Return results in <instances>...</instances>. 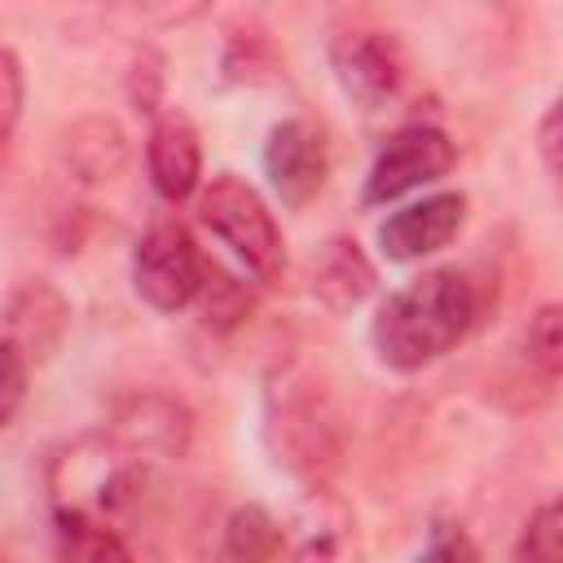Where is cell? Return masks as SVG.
<instances>
[{
  "label": "cell",
  "mask_w": 563,
  "mask_h": 563,
  "mask_svg": "<svg viewBox=\"0 0 563 563\" xmlns=\"http://www.w3.org/2000/svg\"><path fill=\"white\" fill-rule=\"evenodd\" d=\"M57 563H132V550L106 519L57 510Z\"/></svg>",
  "instance_id": "obj_10"
},
{
  "label": "cell",
  "mask_w": 563,
  "mask_h": 563,
  "mask_svg": "<svg viewBox=\"0 0 563 563\" xmlns=\"http://www.w3.org/2000/svg\"><path fill=\"white\" fill-rule=\"evenodd\" d=\"M457 163V150L453 141L431 128V123H409L400 128L396 136H387V145L378 150V158L369 163V176H365V202L369 207H383V202H396L440 176H449Z\"/></svg>",
  "instance_id": "obj_4"
},
{
  "label": "cell",
  "mask_w": 563,
  "mask_h": 563,
  "mask_svg": "<svg viewBox=\"0 0 563 563\" xmlns=\"http://www.w3.org/2000/svg\"><path fill=\"white\" fill-rule=\"evenodd\" d=\"M330 66L339 88L361 110H383L405 84V48L387 31H343L330 44Z\"/></svg>",
  "instance_id": "obj_5"
},
{
  "label": "cell",
  "mask_w": 563,
  "mask_h": 563,
  "mask_svg": "<svg viewBox=\"0 0 563 563\" xmlns=\"http://www.w3.org/2000/svg\"><path fill=\"white\" fill-rule=\"evenodd\" d=\"M22 400H26V356L9 339H0V431L18 418Z\"/></svg>",
  "instance_id": "obj_15"
},
{
  "label": "cell",
  "mask_w": 563,
  "mask_h": 563,
  "mask_svg": "<svg viewBox=\"0 0 563 563\" xmlns=\"http://www.w3.org/2000/svg\"><path fill=\"white\" fill-rule=\"evenodd\" d=\"M198 220H202V229H211V238H220L229 246V255L255 282H273L282 273V264H286L282 229H277L273 211L264 207V198L233 172L211 176V185L198 194Z\"/></svg>",
  "instance_id": "obj_2"
},
{
  "label": "cell",
  "mask_w": 563,
  "mask_h": 563,
  "mask_svg": "<svg viewBox=\"0 0 563 563\" xmlns=\"http://www.w3.org/2000/svg\"><path fill=\"white\" fill-rule=\"evenodd\" d=\"M528 365H537L545 383L559 378L563 369V308L559 303H545L528 321Z\"/></svg>",
  "instance_id": "obj_14"
},
{
  "label": "cell",
  "mask_w": 563,
  "mask_h": 563,
  "mask_svg": "<svg viewBox=\"0 0 563 563\" xmlns=\"http://www.w3.org/2000/svg\"><path fill=\"white\" fill-rule=\"evenodd\" d=\"M413 563H479V550L457 523H435Z\"/></svg>",
  "instance_id": "obj_17"
},
{
  "label": "cell",
  "mask_w": 563,
  "mask_h": 563,
  "mask_svg": "<svg viewBox=\"0 0 563 563\" xmlns=\"http://www.w3.org/2000/svg\"><path fill=\"white\" fill-rule=\"evenodd\" d=\"M229 563H277L282 554V528L268 519V510L246 506L229 519Z\"/></svg>",
  "instance_id": "obj_11"
},
{
  "label": "cell",
  "mask_w": 563,
  "mask_h": 563,
  "mask_svg": "<svg viewBox=\"0 0 563 563\" xmlns=\"http://www.w3.org/2000/svg\"><path fill=\"white\" fill-rule=\"evenodd\" d=\"M295 563H356V554L347 550V541L339 532H321V537H308L299 545Z\"/></svg>",
  "instance_id": "obj_18"
},
{
  "label": "cell",
  "mask_w": 563,
  "mask_h": 563,
  "mask_svg": "<svg viewBox=\"0 0 563 563\" xmlns=\"http://www.w3.org/2000/svg\"><path fill=\"white\" fill-rule=\"evenodd\" d=\"M70 158L84 167V176H110L123 163V136L110 119H88L84 128L70 132Z\"/></svg>",
  "instance_id": "obj_12"
},
{
  "label": "cell",
  "mask_w": 563,
  "mask_h": 563,
  "mask_svg": "<svg viewBox=\"0 0 563 563\" xmlns=\"http://www.w3.org/2000/svg\"><path fill=\"white\" fill-rule=\"evenodd\" d=\"M145 167H150V185L158 189V198L180 202L198 189L202 180V141L189 114L167 110L154 119L150 141H145Z\"/></svg>",
  "instance_id": "obj_8"
},
{
  "label": "cell",
  "mask_w": 563,
  "mask_h": 563,
  "mask_svg": "<svg viewBox=\"0 0 563 563\" xmlns=\"http://www.w3.org/2000/svg\"><path fill=\"white\" fill-rule=\"evenodd\" d=\"M325 172H330V150H325V136L317 123L308 119H286L268 132L264 141V176L273 185V194L286 202V207H308L321 185H325Z\"/></svg>",
  "instance_id": "obj_6"
},
{
  "label": "cell",
  "mask_w": 563,
  "mask_h": 563,
  "mask_svg": "<svg viewBox=\"0 0 563 563\" xmlns=\"http://www.w3.org/2000/svg\"><path fill=\"white\" fill-rule=\"evenodd\" d=\"M202 277H207L202 251L176 216H163L141 233L132 251V286L150 308L158 312L189 308L202 290Z\"/></svg>",
  "instance_id": "obj_3"
},
{
  "label": "cell",
  "mask_w": 563,
  "mask_h": 563,
  "mask_svg": "<svg viewBox=\"0 0 563 563\" xmlns=\"http://www.w3.org/2000/svg\"><path fill=\"white\" fill-rule=\"evenodd\" d=\"M22 101H26V79H22V62L13 57V48L0 44V141H9V132L22 119Z\"/></svg>",
  "instance_id": "obj_16"
},
{
  "label": "cell",
  "mask_w": 563,
  "mask_h": 563,
  "mask_svg": "<svg viewBox=\"0 0 563 563\" xmlns=\"http://www.w3.org/2000/svg\"><path fill=\"white\" fill-rule=\"evenodd\" d=\"M466 220V198L444 189V194H427L409 207H396L383 224H378V251L391 264H413L422 255L444 251L457 229Z\"/></svg>",
  "instance_id": "obj_7"
},
{
  "label": "cell",
  "mask_w": 563,
  "mask_h": 563,
  "mask_svg": "<svg viewBox=\"0 0 563 563\" xmlns=\"http://www.w3.org/2000/svg\"><path fill=\"white\" fill-rule=\"evenodd\" d=\"M475 321V286L457 268H427L422 277L391 290L374 321L369 343L387 369L413 374L453 352Z\"/></svg>",
  "instance_id": "obj_1"
},
{
  "label": "cell",
  "mask_w": 563,
  "mask_h": 563,
  "mask_svg": "<svg viewBox=\"0 0 563 563\" xmlns=\"http://www.w3.org/2000/svg\"><path fill=\"white\" fill-rule=\"evenodd\" d=\"M312 290L325 308L347 312L374 290V264L361 255L356 242L334 238V242H325V251L312 264Z\"/></svg>",
  "instance_id": "obj_9"
},
{
  "label": "cell",
  "mask_w": 563,
  "mask_h": 563,
  "mask_svg": "<svg viewBox=\"0 0 563 563\" xmlns=\"http://www.w3.org/2000/svg\"><path fill=\"white\" fill-rule=\"evenodd\" d=\"M515 563H563V510H559V501H545L528 515L519 545H515Z\"/></svg>",
  "instance_id": "obj_13"
},
{
  "label": "cell",
  "mask_w": 563,
  "mask_h": 563,
  "mask_svg": "<svg viewBox=\"0 0 563 563\" xmlns=\"http://www.w3.org/2000/svg\"><path fill=\"white\" fill-rule=\"evenodd\" d=\"M537 145H541L545 172L554 176V172H559V106H550V110H545V119H541V132H537Z\"/></svg>",
  "instance_id": "obj_19"
}]
</instances>
